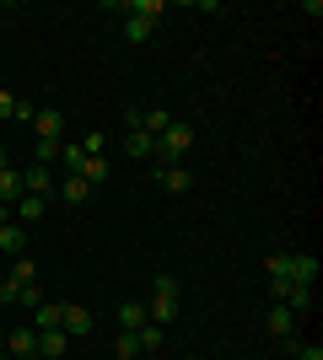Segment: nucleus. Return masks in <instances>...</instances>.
Wrapping results in <instances>:
<instances>
[{
	"label": "nucleus",
	"mask_w": 323,
	"mask_h": 360,
	"mask_svg": "<svg viewBox=\"0 0 323 360\" xmlns=\"http://www.w3.org/2000/svg\"><path fill=\"white\" fill-rule=\"evenodd\" d=\"M135 339H140V349H162V328H156V323H140Z\"/></svg>",
	"instance_id": "bb28decb"
},
{
	"label": "nucleus",
	"mask_w": 323,
	"mask_h": 360,
	"mask_svg": "<svg viewBox=\"0 0 323 360\" xmlns=\"http://www.w3.org/2000/svg\"><path fill=\"white\" fill-rule=\"evenodd\" d=\"M178 290H184V285H178V274H151V296H172V301H178Z\"/></svg>",
	"instance_id": "a878e982"
},
{
	"label": "nucleus",
	"mask_w": 323,
	"mask_h": 360,
	"mask_svg": "<svg viewBox=\"0 0 323 360\" xmlns=\"http://www.w3.org/2000/svg\"><path fill=\"white\" fill-rule=\"evenodd\" d=\"M243 360H253V355H243Z\"/></svg>",
	"instance_id": "c9c22d12"
},
{
	"label": "nucleus",
	"mask_w": 323,
	"mask_h": 360,
	"mask_svg": "<svg viewBox=\"0 0 323 360\" xmlns=\"http://www.w3.org/2000/svg\"><path fill=\"white\" fill-rule=\"evenodd\" d=\"M60 162H65V172H76V167L87 162V150L81 146H60Z\"/></svg>",
	"instance_id": "c85d7f7f"
},
{
	"label": "nucleus",
	"mask_w": 323,
	"mask_h": 360,
	"mask_svg": "<svg viewBox=\"0 0 323 360\" xmlns=\"http://www.w3.org/2000/svg\"><path fill=\"white\" fill-rule=\"evenodd\" d=\"M0 253H6V258H22V253H27V231H22L16 221L0 226Z\"/></svg>",
	"instance_id": "6e6552de"
},
{
	"label": "nucleus",
	"mask_w": 323,
	"mask_h": 360,
	"mask_svg": "<svg viewBox=\"0 0 323 360\" xmlns=\"http://www.w3.org/2000/svg\"><path fill=\"white\" fill-rule=\"evenodd\" d=\"M124 156H129V162H151V156H156V135L129 129V135H124Z\"/></svg>",
	"instance_id": "423d86ee"
},
{
	"label": "nucleus",
	"mask_w": 323,
	"mask_h": 360,
	"mask_svg": "<svg viewBox=\"0 0 323 360\" xmlns=\"http://www.w3.org/2000/svg\"><path fill=\"white\" fill-rule=\"evenodd\" d=\"M146 323H156V328H167V323H178V301H172V296H156L151 307H146Z\"/></svg>",
	"instance_id": "ddd939ff"
},
{
	"label": "nucleus",
	"mask_w": 323,
	"mask_h": 360,
	"mask_svg": "<svg viewBox=\"0 0 323 360\" xmlns=\"http://www.w3.org/2000/svg\"><path fill=\"white\" fill-rule=\"evenodd\" d=\"M6 221H11V210H6V205H0V226H6Z\"/></svg>",
	"instance_id": "2f4dec72"
},
{
	"label": "nucleus",
	"mask_w": 323,
	"mask_h": 360,
	"mask_svg": "<svg viewBox=\"0 0 323 360\" xmlns=\"http://www.w3.org/2000/svg\"><path fill=\"white\" fill-rule=\"evenodd\" d=\"M0 328H6V307H0Z\"/></svg>",
	"instance_id": "473e14b6"
},
{
	"label": "nucleus",
	"mask_w": 323,
	"mask_h": 360,
	"mask_svg": "<svg viewBox=\"0 0 323 360\" xmlns=\"http://www.w3.org/2000/svg\"><path fill=\"white\" fill-rule=\"evenodd\" d=\"M6 167H11V156H6V146H0V172H6Z\"/></svg>",
	"instance_id": "7c9ffc66"
},
{
	"label": "nucleus",
	"mask_w": 323,
	"mask_h": 360,
	"mask_svg": "<svg viewBox=\"0 0 323 360\" xmlns=\"http://www.w3.org/2000/svg\"><path fill=\"white\" fill-rule=\"evenodd\" d=\"M318 280V258L312 253H291V285H312Z\"/></svg>",
	"instance_id": "4468645a"
},
{
	"label": "nucleus",
	"mask_w": 323,
	"mask_h": 360,
	"mask_svg": "<svg viewBox=\"0 0 323 360\" xmlns=\"http://www.w3.org/2000/svg\"><path fill=\"white\" fill-rule=\"evenodd\" d=\"M167 124H172L167 108H140V129H146V135H162Z\"/></svg>",
	"instance_id": "a211bd4d"
},
{
	"label": "nucleus",
	"mask_w": 323,
	"mask_h": 360,
	"mask_svg": "<svg viewBox=\"0 0 323 360\" xmlns=\"http://www.w3.org/2000/svg\"><path fill=\"white\" fill-rule=\"evenodd\" d=\"M54 194H60L65 205H87V199H92V188H87V183L76 178V172H65V183H60V188H54Z\"/></svg>",
	"instance_id": "dca6fc26"
},
{
	"label": "nucleus",
	"mask_w": 323,
	"mask_h": 360,
	"mask_svg": "<svg viewBox=\"0 0 323 360\" xmlns=\"http://www.w3.org/2000/svg\"><path fill=\"white\" fill-rule=\"evenodd\" d=\"M60 328L70 333V339H87V333H92V312L70 301V307H65V312H60Z\"/></svg>",
	"instance_id": "39448f33"
},
{
	"label": "nucleus",
	"mask_w": 323,
	"mask_h": 360,
	"mask_svg": "<svg viewBox=\"0 0 323 360\" xmlns=\"http://www.w3.org/2000/svg\"><path fill=\"white\" fill-rule=\"evenodd\" d=\"M54 162H60V140H32V167L54 172Z\"/></svg>",
	"instance_id": "aec40b11"
},
{
	"label": "nucleus",
	"mask_w": 323,
	"mask_h": 360,
	"mask_svg": "<svg viewBox=\"0 0 323 360\" xmlns=\"http://www.w3.org/2000/svg\"><path fill=\"white\" fill-rule=\"evenodd\" d=\"M11 210H16V221H22V226H32V221H44V210H49V205H44V199H32V194H22V199L11 205Z\"/></svg>",
	"instance_id": "f3484780"
},
{
	"label": "nucleus",
	"mask_w": 323,
	"mask_h": 360,
	"mask_svg": "<svg viewBox=\"0 0 323 360\" xmlns=\"http://www.w3.org/2000/svg\"><path fill=\"white\" fill-rule=\"evenodd\" d=\"M27 360H44V355H27Z\"/></svg>",
	"instance_id": "f704fd0d"
},
{
	"label": "nucleus",
	"mask_w": 323,
	"mask_h": 360,
	"mask_svg": "<svg viewBox=\"0 0 323 360\" xmlns=\"http://www.w3.org/2000/svg\"><path fill=\"white\" fill-rule=\"evenodd\" d=\"M189 146H194V129H189V124H178V119H172L167 129L156 135V162H162V167H184Z\"/></svg>",
	"instance_id": "f257e3e1"
},
{
	"label": "nucleus",
	"mask_w": 323,
	"mask_h": 360,
	"mask_svg": "<svg viewBox=\"0 0 323 360\" xmlns=\"http://www.w3.org/2000/svg\"><path fill=\"white\" fill-rule=\"evenodd\" d=\"M32 129H38V140H60L65 135V113L60 108H38V113H32Z\"/></svg>",
	"instance_id": "20e7f679"
},
{
	"label": "nucleus",
	"mask_w": 323,
	"mask_h": 360,
	"mask_svg": "<svg viewBox=\"0 0 323 360\" xmlns=\"http://www.w3.org/2000/svg\"><path fill=\"white\" fill-rule=\"evenodd\" d=\"M38 307H44V290H38V285H22V296H16L11 312H38Z\"/></svg>",
	"instance_id": "393cba45"
},
{
	"label": "nucleus",
	"mask_w": 323,
	"mask_h": 360,
	"mask_svg": "<svg viewBox=\"0 0 323 360\" xmlns=\"http://www.w3.org/2000/svg\"><path fill=\"white\" fill-rule=\"evenodd\" d=\"M22 194H27V188H22V172H16V167H6V172H0V205L11 210Z\"/></svg>",
	"instance_id": "2eb2a0df"
},
{
	"label": "nucleus",
	"mask_w": 323,
	"mask_h": 360,
	"mask_svg": "<svg viewBox=\"0 0 323 360\" xmlns=\"http://www.w3.org/2000/svg\"><path fill=\"white\" fill-rule=\"evenodd\" d=\"M6 280H16V285H38V264H32L27 253L11 258V274H6Z\"/></svg>",
	"instance_id": "412c9836"
},
{
	"label": "nucleus",
	"mask_w": 323,
	"mask_h": 360,
	"mask_svg": "<svg viewBox=\"0 0 323 360\" xmlns=\"http://www.w3.org/2000/svg\"><path fill=\"white\" fill-rule=\"evenodd\" d=\"M156 183L167 188V194H189L194 178H189V167H156Z\"/></svg>",
	"instance_id": "1a4fd4ad"
},
{
	"label": "nucleus",
	"mask_w": 323,
	"mask_h": 360,
	"mask_svg": "<svg viewBox=\"0 0 323 360\" xmlns=\"http://www.w3.org/2000/svg\"><path fill=\"white\" fill-rule=\"evenodd\" d=\"M32 113H38L32 103L11 97V86H0V124H11V119H27V124H32Z\"/></svg>",
	"instance_id": "0eeeda50"
},
{
	"label": "nucleus",
	"mask_w": 323,
	"mask_h": 360,
	"mask_svg": "<svg viewBox=\"0 0 323 360\" xmlns=\"http://www.w3.org/2000/svg\"><path fill=\"white\" fill-rule=\"evenodd\" d=\"M22 188L49 205V199H54V172H49V167H27V172H22Z\"/></svg>",
	"instance_id": "7ed1b4c3"
},
{
	"label": "nucleus",
	"mask_w": 323,
	"mask_h": 360,
	"mask_svg": "<svg viewBox=\"0 0 323 360\" xmlns=\"http://www.w3.org/2000/svg\"><path fill=\"white\" fill-rule=\"evenodd\" d=\"M16 296H22V285H16V280H0V307H16Z\"/></svg>",
	"instance_id": "c756f323"
},
{
	"label": "nucleus",
	"mask_w": 323,
	"mask_h": 360,
	"mask_svg": "<svg viewBox=\"0 0 323 360\" xmlns=\"http://www.w3.org/2000/svg\"><path fill=\"white\" fill-rule=\"evenodd\" d=\"M151 32H156V22H146V16H135V11L124 16V38H129V44H146Z\"/></svg>",
	"instance_id": "6ab92c4d"
},
{
	"label": "nucleus",
	"mask_w": 323,
	"mask_h": 360,
	"mask_svg": "<svg viewBox=\"0 0 323 360\" xmlns=\"http://www.w3.org/2000/svg\"><path fill=\"white\" fill-rule=\"evenodd\" d=\"M0 360H11V355H6V349H0Z\"/></svg>",
	"instance_id": "72a5a7b5"
},
{
	"label": "nucleus",
	"mask_w": 323,
	"mask_h": 360,
	"mask_svg": "<svg viewBox=\"0 0 323 360\" xmlns=\"http://www.w3.org/2000/svg\"><path fill=\"white\" fill-rule=\"evenodd\" d=\"M6 355H16V360L38 355V328H32V323H16V328L6 333Z\"/></svg>",
	"instance_id": "f03ea898"
},
{
	"label": "nucleus",
	"mask_w": 323,
	"mask_h": 360,
	"mask_svg": "<svg viewBox=\"0 0 323 360\" xmlns=\"http://www.w3.org/2000/svg\"><path fill=\"white\" fill-rule=\"evenodd\" d=\"M264 323H270V333H275V339H291V328H296V312H291V307H286V301H275Z\"/></svg>",
	"instance_id": "9d476101"
},
{
	"label": "nucleus",
	"mask_w": 323,
	"mask_h": 360,
	"mask_svg": "<svg viewBox=\"0 0 323 360\" xmlns=\"http://www.w3.org/2000/svg\"><path fill=\"white\" fill-rule=\"evenodd\" d=\"M65 345H70V333H65V328H44V333H38V355H44V360H60Z\"/></svg>",
	"instance_id": "9b49d317"
},
{
	"label": "nucleus",
	"mask_w": 323,
	"mask_h": 360,
	"mask_svg": "<svg viewBox=\"0 0 323 360\" xmlns=\"http://www.w3.org/2000/svg\"><path fill=\"white\" fill-rule=\"evenodd\" d=\"M140 355V339L135 333H119V345H113V360H135Z\"/></svg>",
	"instance_id": "cd10ccee"
},
{
	"label": "nucleus",
	"mask_w": 323,
	"mask_h": 360,
	"mask_svg": "<svg viewBox=\"0 0 323 360\" xmlns=\"http://www.w3.org/2000/svg\"><path fill=\"white\" fill-rule=\"evenodd\" d=\"M280 301H286V307H291L296 317H302V312H312V285H291V290H286Z\"/></svg>",
	"instance_id": "b1692460"
},
{
	"label": "nucleus",
	"mask_w": 323,
	"mask_h": 360,
	"mask_svg": "<svg viewBox=\"0 0 323 360\" xmlns=\"http://www.w3.org/2000/svg\"><path fill=\"white\" fill-rule=\"evenodd\" d=\"M76 178L87 183V188H103L108 183V156H87V162L76 167Z\"/></svg>",
	"instance_id": "f8f14e48"
},
{
	"label": "nucleus",
	"mask_w": 323,
	"mask_h": 360,
	"mask_svg": "<svg viewBox=\"0 0 323 360\" xmlns=\"http://www.w3.org/2000/svg\"><path fill=\"white\" fill-rule=\"evenodd\" d=\"M60 312H65L60 301H44V307L32 312V328H38V333H44V328H60Z\"/></svg>",
	"instance_id": "5701e85b"
},
{
	"label": "nucleus",
	"mask_w": 323,
	"mask_h": 360,
	"mask_svg": "<svg viewBox=\"0 0 323 360\" xmlns=\"http://www.w3.org/2000/svg\"><path fill=\"white\" fill-rule=\"evenodd\" d=\"M140 323H146V307H140V301H124L119 307V333H135Z\"/></svg>",
	"instance_id": "4be33fe9"
}]
</instances>
